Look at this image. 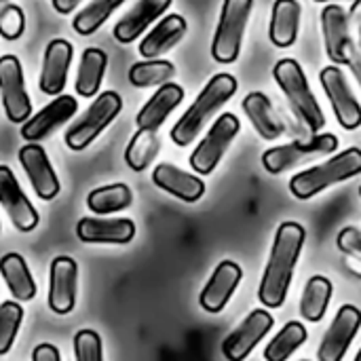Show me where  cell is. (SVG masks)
<instances>
[{"mask_svg": "<svg viewBox=\"0 0 361 361\" xmlns=\"http://www.w3.org/2000/svg\"><path fill=\"white\" fill-rule=\"evenodd\" d=\"M336 245L338 250L345 254V258L357 260L361 262V231L355 226H347L338 233L336 237Z\"/></svg>", "mask_w": 361, "mask_h": 361, "instance_id": "74e56055", "label": "cell"}, {"mask_svg": "<svg viewBox=\"0 0 361 361\" xmlns=\"http://www.w3.org/2000/svg\"><path fill=\"white\" fill-rule=\"evenodd\" d=\"M360 197H361V184H360Z\"/></svg>", "mask_w": 361, "mask_h": 361, "instance_id": "7dc6e473", "label": "cell"}, {"mask_svg": "<svg viewBox=\"0 0 361 361\" xmlns=\"http://www.w3.org/2000/svg\"><path fill=\"white\" fill-rule=\"evenodd\" d=\"M6 2H8V0H0V4H6Z\"/></svg>", "mask_w": 361, "mask_h": 361, "instance_id": "bcb514c9", "label": "cell"}, {"mask_svg": "<svg viewBox=\"0 0 361 361\" xmlns=\"http://www.w3.org/2000/svg\"><path fill=\"white\" fill-rule=\"evenodd\" d=\"M361 328V311L353 305H343L328 328V332L322 338V345L317 349L319 361H343L351 343L355 341Z\"/></svg>", "mask_w": 361, "mask_h": 361, "instance_id": "7c38bea8", "label": "cell"}, {"mask_svg": "<svg viewBox=\"0 0 361 361\" xmlns=\"http://www.w3.org/2000/svg\"><path fill=\"white\" fill-rule=\"evenodd\" d=\"M307 328L300 322H288L279 334L267 345L264 360L267 361H288L305 343H307Z\"/></svg>", "mask_w": 361, "mask_h": 361, "instance_id": "4dcf8cb0", "label": "cell"}, {"mask_svg": "<svg viewBox=\"0 0 361 361\" xmlns=\"http://www.w3.org/2000/svg\"><path fill=\"white\" fill-rule=\"evenodd\" d=\"M125 0H91L85 8H80L76 13V17L72 19V27L76 34L80 36H91L95 34L106 21L108 17L123 4Z\"/></svg>", "mask_w": 361, "mask_h": 361, "instance_id": "d6a6232c", "label": "cell"}, {"mask_svg": "<svg viewBox=\"0 0 361 361\" xmlns=\"http://www.w3.org/2000/svg\"><path fill=\"white\" fill-rule=\"evenodd\" d=\"M131 201H133V195L127 184H110V186L91 190L87 197V207L97 216H110V214L127 209Z\"/></svg>", "mask_w": 361, "mask_h": 361, "instance_id": "f546056e", "label": "cell"}, {"mask_svg": "<svg viewBox=\"0 0 361 361\" xmlns=\"http://www.w3.org/2000/svg\"><path fill=\"white\" fill-rule=\"evenodd\" d=\"M239 129H241V123L235 114L231 112L220 114L209 127L207 135L199 142V146L190 154V167L201 176H209L222 161L224 152L237 137Z\"/></svg>", "mask_w": 361, "mask_h": 361, "instance_id": "ba28073f", "label": "cell"}, {"mask_svg": "<svg viewBox=\"0 0 361 361\" xmlns=\"http://www.w3.org/2000/svg\"><path fill=\"white\" fill-rule=\"evenodd\" d=\"M273 78L279 85V89L283 91V95L288 97L296 116L313 133L322 131L326 125V116H324V110H322L317 97L313 95L311 87H309V80H307L302 66L292 57L279 59L273 68Z\"/></svg>", "mask_w": 361, "mask_h": 361, "instance_id": "3957f363", "label": "cell"}, {"mask_svg": "<svg viewBox=\"0 0 361 361\" xmlns=\"http://www.w3.org/2000/svg\"><path fill=\"white\" fill-rule=\"evenodd\" d=\"M19 163L38 199L51 201L59 195V178L40 144H25L19 150Z\"/></svg>", "mask_w": 361, "mask_h": 361, "instance_id": "2e32d148", "label": "cell"}, {"mask_svg": "<svg viewBox=\"0 0 361 361\" xmlns=\"http://www.w3.org/2000/svg\"><path fill=\"white\" fill-rule=\"evenodd\" d=\"M353 361H361V349L357 351V355H355V360H353Z\"/></svg>", "mask_w": 361, "mask_h": 361, "instance_id": "f6af8a7d", "label": "cell"}, {"mask_svg": "<svg viewBox=\"0 0 361 361\" xmlns=\"http://www.w3.org/2000/svg\"><path fill=\"white\" fill-rule=\"evenodd\" d=\"M76 361H104L102 336L95 330H78L74 336Z\"/></svg>", "mask_w": 361, "mask_h": 361, "instance_id": "d590c367", "label": "cell"}, {"mask_svg": "<svg viewBox=\"0 0 361 361\" xmlns=\"http://www.w3.org/2000/svg\"><path fill=\"white\" fill-rule=\"evenodd\" d=\"M305 228L298 222H283L275 233V241L271 247V256L267 269L260 279L258 300L267 309L283 307L288 298V290L292 286L294 269L298 264L302 245H305Z\"/></svg>", "mask_w": 361, "mask_h": 361, "instance_id": "6da1fadb", "label": "cell"}, {"mask_svg": "<svg viewBox=\"0 0 361 361\" xmlns=\"http://www.w3.org/2000/svg\"><path fill=\"white\" fill-rule=\"evenodd\" d=\"M188 32V23L182 15L171 13L163 17L140 42L137 51L144 59H157L169 49H173Z\"/></svg>", "mask_w": 361, "mask_h": 361, "instance_id": "603a6c76", "label": "cell"}, {"mask_svg": "<svg viewBox=\"0 0 361 361\" xmlns=\"http://www.w3.org/2000/svg\"><path fill=\"white\" fill-rule=\"evenodd\" d=\"M152 182L161 190H165V192H169V195H173V197H178V199H182L186 203H195L205 195V184H203L201 178H197L192 173H186V171H182L180 167H176L171 163L157 165L152 169Z\"/></svg>", "mask_w": 361, "mask_h": 361, "instance_id": "cb8c5ba5", "label": "cell"}, {"mask_svg": "<svg viewBox=\"0 0 361 361\" xmlns=\"http://www.w3.org/2000/svg\"><path fill=\"white\" fill-rule=\"evenodd\" d=\"M237 78L228 72H220L209 78V82L203 87V91L197 95V99L190 104V108L178 118V123L171 127V142L178 146H188L195 142V137L203 131V127L209 123V118L237 93Z\"/></svg>", "mask_w": 361, "mask_h": 361, "instance_id": "7a4b0ae2", "label": "cell"}, {"mask_svg": "<svg viewBox=\"0 0 361 361\" xmlns=\"http://www.w3.org/2000/svg\"><path fill=\"white\" fill-rule=\"evenodd\" d=\"M106 66H108L106 51L97 47H89L82 51L78 72H76V82H74V89L80 97H95L99 93Z\"/></svg>", "mask_w": 361, "mask_h": 361, "instance_id": "83f0119b", "label": "cell"}, {"mask_svg": "<svg viewBox=\"0 0 361 361\" xmlns=\"http://www.w3.org/2000/svg\"><path fill=\"white\" fill-rule=\"evenodd\" d=\"M53 2V8L61 15H70L82 0H51Z\"/></svg>", "mask_w": 361, "mask_h": 361, "instance_id": "60d3db41", "label": "cell"}, {"mask_svg": "<svg viewBox=\"0 0 361 361\" xmlns=\"http://www.w3.org/2000/svg\"><path fill=\"white\" fill-rule=\"evenodd\" d=\"M302 6L298 0H275L269 23V38L275 47L288 49L296 42Z\"/></svg>", "mask_w": 361, "mask_h": 361, "instance_id": "d4e9b609", "label": "cell"}, {"mask_svg": "<svg viewBox=\"0 0 361 361\" xmlns=\"http://www.w3.org/2000/svg\"><path fill=\"white\" fill-rule=\"evenodd\" d=\"M32 361H61V357L55 345L42 343L32 351Z\"/></svg>", "mask_w": 361, "mask_h": 361, "instance_id": "f35d334b", "label": "cell"}, {"mask_svg": "<svg viewBox=\"0 0 361 361\" xmlns=\"http://www.w3.org/2000/svg\"><path fill=\"white\" fill-rule=\"evenodd\" d=\"M159 148H161V142H159V135L157 133H152V131H135V135L127 144L125 163L133 171H144L157 159Z\"/></svg>", "mask_w": 361, "mask_h": 361, "instance_id": "836d02e7", "label": "cell"}, {"mask_svg": "<svg viewBox=\"0 0 361 361\" xmlns=\"http://www.w3.org/2000/svg\"><path fill=\"white\" fill-rule=\"evenodd\" d=\"M302 361H307V360H302Z\"/></svg>", "mask_w": 361, "mask_h": 361, "instance_id": "c3c4849f", "label": "cell"}, {"mask_svg": "<svg viewBox=\"0 0 361 361\" xmlns=\"http://www.w3.org/2000/svg\"><path fill=\"white\" fill-rule=\"evenodd\" d=\"M0 205L11 218L13 226L21 233H30L38 226V212L21 190L11 167L0 165Z\"/></svg>", "mask_w": 361, "mask_h": 361, "instance_id": "4fadbf2b", "label": "cell"}, {"mask_svg": "<svg viewBox=\"0 0 361 361\" xmlns=\"http://www.w3.org/2000/svg\"><path fill=\"white\" fill-rule=\"evenodd\" d=\"M0 275L8 288V292L13 294V298H17L19 302H30L34 300L38 288L36 281L32 277V271L27 269L23 256L8 252L0 258Z\"/></svg>", "mask_w": 361, "mask_h": 361, "instance_id": "4316f807", "label": "cell"}, {"mask_svg": "<svg viewBox=\"0 0 361 361\" xmlns=\"http://www.w3.org/2000/svg\"><path fill=\"white\" fill-rule=\"evenodd\" d=\"M25 30V13L19 4H2L0 8V36L4 40H17L21 38Z\"/></svg>", "mask_w": 361, "mask_h": 361, "instance_id": "8d00e7d4", "label": "cell"}, {"mask_svg": "<svg viewBox=\"0 0 361 361\" xmlns=\"http://www.w3.org/2000/svg\"><path fill=\"white\" fill-rule=\"evenodd\" d=\"M332 294H334V286H332V281L328 277H324V275L311 277L307 281L302 298H300V315H302V319H307L311 324L322 322L328 307H330Z\"/></svg>", "mask_w": 361, "mask_h": 361, "instance_id": "f1b7e54d", "label": "cell"}, {"mask_svg": "<svg viewBox=\"0 0 361 361\" xmlns=\"http://www.w3.org/2000/svg\"><path fill=\"white\" fill-rule=\"evenodd\" d=\"M319 80L332 104L338 125L347 131H355L361 125V104L351 91L345 72L338 66H326L319 72Z\"/></svg>", "mask_w": 361, "mask_h": 361, "instance_id": "30bf717a", "label": "cell"}, {"mask_svg": "<svg viewBox=\"0 0 361 361\" xmlns=\"http://www.w3.org/2000/svg\"><path fill=\"white\" fill-rule=\"evenodd\" d=\"M173 76H176V66L167 59H144V61H135L129 68V82L140 89L161 87L165 82H171Z\"/></svg>", "mask_w": 361, "mask_h": 361, "instance_id": "1f68e13d", "label": "cell"}, {"mask_svg": "<svg viewBox=\"0 0 361 361\" xmlns=\"http://www.w3.org/2000/svg\"><path fill=\"white\" fill-rule=\"evenodd\" d=\"M23 322V309L15 300L0 305V355H6L17 338V332Z\"/></svg>", "mask_w": 361, "mask_h": 361, "instance_id": "e575fe53", "label": "cell"}, {"mask_svg": "<svg viewBox=\"0 0 361 361\" xmlns=\"http://www.w3.org/2000/svg\"><path fill=\"white\" fill-rule=\"evenodd\" d=\"M173 0H140L133 8H129L114 25L112 34L121 44L135 42L150 23H154L169 6Z\"/></svg>", "mask_w": 361, "mask_h": 361, "instance_id": "44dd1931", "label": "cell"}, {"mask_svg": "<svg viewBox=\"0 0 361 361\" xmlns=\"http://www.w3.org/2000/svg\"><path fill=\"white\" fill-rule=\"evenodd\" d=\"M347 66L351 68L353 76L357 78V82H360V87H361V47H355V44H353V47L349 49Z\"/></svg>", "mask_w": 361, "mask_h": 361, "instance_id": "ab89813d", "label": "cell"}, {"mask_svg": "<svg viewBox=\"0 0 361 361\" xmlns=\"http://www.w3.org/2000/svg\"><path fill=\"white\" fill-rule=\"evenodd\" d=\"M252 6L254 0H224L220 21L212 40V57L218 63H233L239 59Z\"/></svg>", "mask_w": 361, "mask_h": 361, "instance_id": "8992f818", "label": "cell"}, {"mask_svg": "<svg viewBox=\"0 0 361 361\" xmlns=\"http://www.w3.org/2000/svg\"><path fill=\"white\" fill-rule=\"evenodd\" d=\"M241 108L245 112V116L250 118V123L254 125V129L260 133L262 140H277L283 135V123L277 116L271 99L262 93V91H252L243 97Z\"/></svg>", "mask_w": 361, "mask_h": 361, "instance_id": "484cf974", "label": "cell"}, {"mask_svg": "<svg viewBox=\"0 0 361 361\" xmlns=\"http://www.w3.org/2000/svg\"><path fill=\"white\" fill-rule=\"evenodd\" d=\"M322 32L326 42V53L334 66L347 63L349 49L353 47L349 34V15L338 4H328L322 11Z\"/></svg>", "mask_w": 361, "mask_h": 361, "instance_id": "d6986e66", "label": "cell"}, {"mask_svg": "<svg viewBox=\"0 0 361 361\" xmlns=\"http://www.w3.org/2000/svg\"><path fill=\"white\" fill-rule=\"evenodd\" d=\"M184 99V89L176 82H165L161 85L152 97L142 106V110L135 116L137 131H152L157 133L159 127L167 121V116L182 104Z\"/></svg>", "mask_w": 361, "mask_h": 361, "instance_id": "ffe728a7", "label": "cell"}, {"mask_svg": "<svg viewBox=\"0 0 361 361\" xmlns=\"http://www.w3.org/2000/svg\"><path fill=\"white\" fill-rule=\"evenodd\" d=\"M78 267L70 256H57L49 271V309L57 315H68L76 305Z\"/></svg>", "mask_w": 361, "mask_h": 361, "instance_id": "9a60e30c", "label": "cell"}, {"mask_svg": "<svg viewBox=\"0 0 361 361\" xmlns=\"http://www.w3.org/2000/svg\"><path fill=\"white\" fill-rule=\"evenodd\" d=\"M241 279H243V271L237 262H233V260L220 262L216 267V271L212 273L209 281L205 283V288L201 290L199 305L203 307V311L220 313L233 298Z\"/></svg>", "mask_w": 361, "mask_h": 361, "instance_id": "ac0fdd59", "label": "cell"}, {"mask_svg": "<svg viewBox=\"0 0 361 361\" xmlns=\"http://www.w3.org/2000/svg\"><path fill=\"white\" fill-rule=\"evenodd\" d=\"M315 2H330V4H332L334 0H315ZM353 2H360V0H353Z\"/></svg>", "mask_w": 361, "mask_h": 361, "instance_id": "ee69618b", "label": "cell"}, {"mask_svg": "<svg viewBox=\"0 0 361 361\" xmlns=\"http://www.w3.org/2000/svg\"><path fill=\"white\" fill-rule=\"evenodd\" d=\"M336 150H338V137L334 133H317L311 140H298V142L269 148L262 154V165L269 173L279 176L286 169H292L300 163H307L315 157H324Z\"/></svg>", "mask_w": 361, "mask_h": 361, "instance_id": "52a82bcc", "label": "cell"}, {"mask_svg": "<svg viewBox=\"0 0 361 361\" xmlns=\"http://www.w3.org/2000/svg\"><path fill=\"white\" fill-rule=\"evenodd\" d=\"M72 57H74V49L68 40L55 38L47 44L42 68H40V78H38V87L42 93L53 95V97L61 95L68 82Z\"/></svg>", "mask_w": 361, "mask_h": 361, "instance_id": "e0dca14e", "label": "cell"}, {"mask_svg": "<svg viewBox=\"0 0 361 361\" xmlns=\"http://www.w3.org/2000/svg\"><path fill=\"white\" fill-rule=\"evenodd\" d=\"M357 4H360V6H361V0H360V2H357ZM357 23H360V42H361V15H360V19H357Z\"/></svg>", "mask_w": 361, "mask_h": 361, "instance_id": "7bdbcfd3", "label": "cell"}, {"mask_svg": "<svg viewBox=\"0 0 361 361\" xmlns=\"http://www.w3.org/2000/svg\"><path fill=\"white\" fill-rule=\"evenodd\" d=\"M275 319L269 311L256 309L252 311L222 343V355L228 361H245L250 353L258 347V343L271 332Z\"/></svg>", "mask_w": 361, "mask_h": 361, "instance_id": "8fae6325", "label": "cell"}, {"mask_svg": "<svg viewBox=\"0 0 361 361\" xmlns=\"http://www.w3.org/2000/svg\"><path fill=\"white\" fill-rule=\"evenodd\" d=\"M347 267L351 269V273L353 275H357L361 279V262H357V260H351V258H347Z\"/></svg>", "mask_w": 361, "mask_h": 361, "instance_id": "b9f144b4", "label": "cell"}, {"mask_svg": "<svg viewBox=\"0 0 361 361\" xmlns=\"http://www.w3.org/2000/svg\"><path fill=\"white\" fill-rule=\"evenodd\" d=\"M361 173V148H347L345 152H338L334 157H330L328 161L305 169L300 173H296L290 180V192L296 199H311L315 195H319L322 190L345 182L353 176Z\"/></svg>", "mask_w": 361, "mask_h": 361, "instance_id": "277c9868", "label": "cell"}, {"mask_svg": "<svg viewBox=\"0 0 361 361\" xmlns=\"http://www.w3.org/2000/svg\"><path fill=\"white\" fill-rule=\"evenodd\" d=\"M76 235L85 243H129L135 237V222L129 218H82L76 224Z\"/></svg>", "mask_w": 361, "mask_h": 361, "instance_id": "7402d4cb", "label": "cell"}, {"mask_svg": "<svg viewBox=\"0 0 361 361\" xmlns=\"http://www.w3.org/2000/svg\"><path fill=\"white\" fill-rule=\"evenodd\" d=\"M123 99L116 91H104L95 97V102L85 110L80 118H76L68 131L63 133V142L70 150H85L89 144L97 140V135L121 114Z\"/></svg>", "mask_w": 361, "mask_h": 361, "instance_id": "5b68a950", "label": "cell"}, {"mask_svg": "<svg viewBox=\"0 0 361 361\" xmlns=\"http://www.w3.org/2000/svg\"><path fill=\"white\" fill-rule=\"evenodd\" d=\"M0 99L11 123L23 125L32 116V99L25 89L23 68L15 55L0 57Z\"/></svg>", "mask_w": 361, "mask_h": 361, "instance_id": "9c48e42d", "label": "cell"}, {"mask_svg": "<svg viewBox=\"0 0 361 361\" xmlns=\"http://www.w3.org/2000/svg\"><path fill=\"white\" fill-rule=\"evenodd\" d=\"M76 110H78L76 97L61 93L21 125V137L27 140V144H38L40 140L49 137L57 127L68 123L76 114Z\"/></svg>", "mask_w": 361, "mask_h": 361, "instance_id": "5bb4252c", "label": "cell"}]
</instances>
